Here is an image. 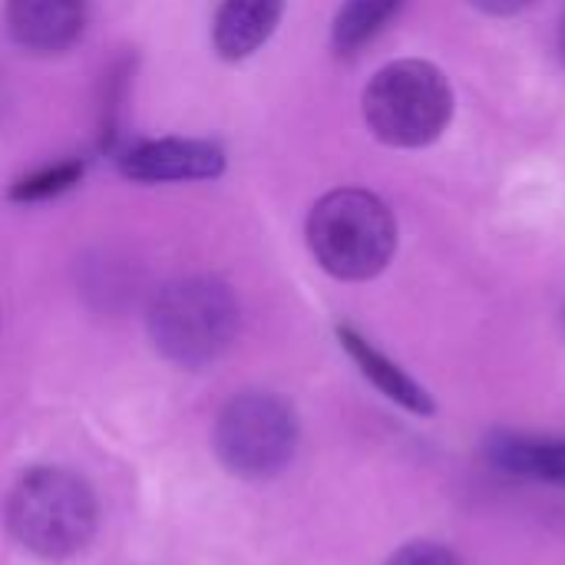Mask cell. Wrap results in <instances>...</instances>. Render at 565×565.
<instances>
[{"label": "cell", "mask_w": 565, "mask_h": 565, "mask_svg": "<svg viewBox=\"0 0 565 565\" xmlns=\"http://www.w3.org/2000/svg\"><path fill=\"white\" fill-rule=\"evenodd\" d=\"M559 53H563V63H565V17H563V26H559Z\"/></svg>", "instance_id": "obj_15"}, {"label": "cell", "mask_w": 565, "mask_h": 565, "mask_svg": "<svg viewBox=\"0 0 565 565\" xmlns=\"http://www.w3.org/2000/svg\"><path fill=\"white\" fill-rule=\"evenodd\" d=\"M119 169L136 182H192L215 179L225 169V156L218 146L202 139H149L129 146Z\"/></svg>", "instance_id": "obj_6"}, {"label": "cell", "mask_w": 565, "mask_h": 565, "mask_svg": "<svg viewBox=\"0 0 565 565\" xmlns=\"http://www.w3.org/2000/svg\"><path fill=\"white\" fill-rule=\"evenodd\" d=\"M281 13H285V0H222L212 23L215 50L225 60L252 56L275 33Z\"/></svg>", "instance_id": "obj_9"}, {"label": "cell", "mask_w": 565, "mask_h": 565, "mask_svg": "<svg viewBox=\"0 0 565 565\" xmlns=\"http://www.w3.org/2000/svg\"><path fill=\"white\" fill-rule=\"evenodd\" d=\"M10 536L40 559H70L96 533V497L86 480L60 467H36L17 480L3 510Z\"/></svg>", "instance_id": "obj_1"}, {"label": "cell", "mask_w": 565, "mask_h": 565, "mask_svg": "<svg viewBox=\"0 0 565 565\" xmlns=\"http://www.w3.org/2000/svg\"><path fill=\"white\" fill-rule=\"evenodd\" d=\"M338 341H341V348L351 354V361L361 367V374H364L384 397H391L397 407H404L407 414H417V417H430V414L437 411L434 397H430L404 367H397L387 354H381L364 334H358L354 328L341 324V328H338Z\"/></svg>", "instance_id": "obj_8"}, {"label": "cell", "mask_w": 565, "mask_h": 565, "mask_svg": "<svg viewBox=\"0 0 565 565\" xmlns=\"http://www.w3.org/2000/svg\"><path fill=\"white\" fill-rule=\"evenodd\" d=\"M407 0H348L331 26V46L338 56L361 53L401 10Z\"/></svg>", "instance_id": "obj_11"}, {"label": "cell", "mask_w": 565, "mask_h": 565, "mask_svg": "<svg viewBox=\"0 0 565 565\" xmlns=\"http://www.w3.org/2000/svg\"><path fill=\"white\" fill-rule=\"evenodd\" d=\"M384 565H463V559L444 546V543H430V540H417L401 546Z\"/></svg>", "instance_id": "obj_13"}, {"label": "cell", "mask_w": 565, "mask_h": 565, "mask_svg": "<svg viewBox=\"0 0 565 565\" xmlns=\"http://www.w3.org/2000/svg\"><path fill=\"white\" fill-rule=\"evenodd\" d=\"M473 7L487 10V13H497V17H510V13H520L526 10L533 0H470Z\"/></svg>", "instance_id": "obj_14"}, {"label": "cell", "mask_w": 565, "mask_h": 565, "mask_svg": "<svg viewBox=\"0 0 565 565\" xmlns=\"http://www.w3.org/2000/svg\"><path fill=\"white\" fill-rule=\"evenodd\" d=\"M218 463L242 480H268L281 473L298 447V417L288 401L265 391L238 394L218 414L215 434Z\"/></svg>", "instance_id": "obj_5"}, {"label": "cell", "mask_w": 565, "mask_h": 565, "mask_svg": "<svg viewBox=\"0 0 565 565\" xmlns=\"http://www.w3.org/2000/svg\"><path fill=\"white\" fill-rule=\"evenodd\" d=\"M7 33L30 53H60L73 46L89 20V0H7Z\"/></svg>", "instance_id": "obj_7"}, {"label": "cell", "mask_w": 565, "mask_h": 565, "mask_svg": "<svg viewBox=\"0 0 565 565\" xmlns=\"http://www.w3.org/2000/svg\"><path fill=\"white\" fill-rule=\"evenodd\" d=\"M308 245L328 275L341 281H367L391 265L397 225L374 192L334 189L308 215Z\"/></svg>", "instance_id": "obj_2"}, {"label": "cell", "mask_w": 565, "mask_h": 565, "mask_svg": "<svg viewBox=\"0 0 565 565\" xmlns=\"http://www.w3.org/2000/svg\"><path fill=\"white\" fill-rule=\"evenodd\" d=\"M487 454L490 463L510 477L565 487V440L530 437V434H497Z\"/></svg>", "instance_id": "obj_10"}, {"label": "cell", "mask_w": 565, "mask_h": 565, "mask_svg": "<svg viewBox=\"0 0 565 565\" xmlns=\"http://www.w3.org/2000/svg\"><path fill=\"white\" fill-rule=\"evenodd\" d=\"M450 116L454 89L447 76L424 60H397L384 66L364 89V119L387 146H427L440 139Z\"/></svg>", "instance_id": "obj_4"}, {"label": "cell", "mask_w": 565, "mask_h": 565, "mask_svg": "<svg viewBox=\"0 0 565 565\" xmlns=\"http://www.w3.org/2000/svg\"><path fill=\"white\" fill-rule=\"evenodd\" d=\"M83 175V162L70 159V162H60V166H50L43 172H33L26 179H20L13 189H10V199L17 202H36V199H50V195H60L66 189H73Z\"/></svg>", "instance_id": "obj_12"}, {"label": "cell", "mask_w": 565, "mask_h": 565, "mask_svg": "<svg viewBox=\"0 0 565 565\" xmlns=\"http://www.w3.org/2000/svg\"><path fill=\"white\" fill-rule=\"evenodd\" d=\"M238 331V301L218 278H179L149 308L156 351L182 367L215 361Z\"/></svg>", "instance_id": "obj_3"}]
</instances>
